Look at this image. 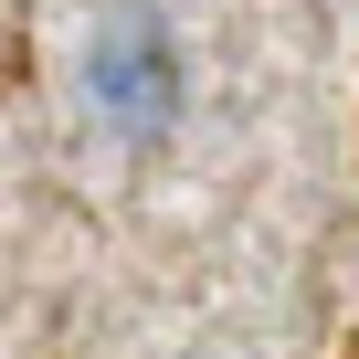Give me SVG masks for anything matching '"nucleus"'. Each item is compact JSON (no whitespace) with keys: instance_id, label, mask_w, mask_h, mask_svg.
Returning <instances> with one entry per match:
<instances>
[{"instance_id":"obj_1","label":"nucleus","mask_w":359,"mask_h":359,"mask_svg":"<svg viewBox=\"0 0 359 359\" xmlns=\"http://www.w3.org/2000/svg\"><path fill=\"white\" fill-rule=\"evenodd\" d=\"M74 95H85V116L127 158L169 148L180 95H191V64H180V32H169L158 0H95L85 11V32H74Z\"/></svg>"}]
</instances>
